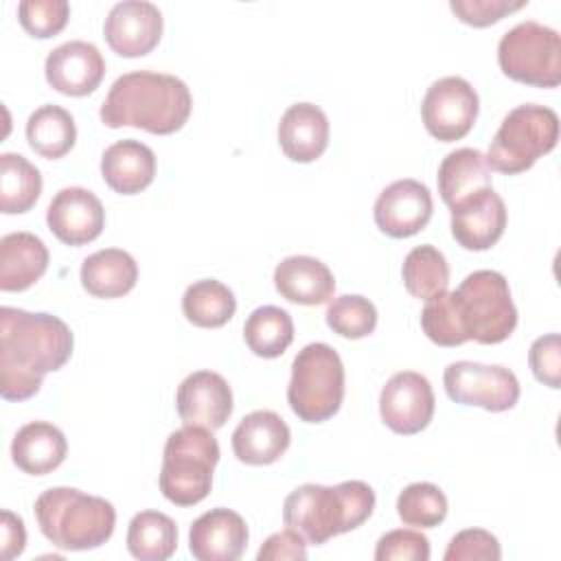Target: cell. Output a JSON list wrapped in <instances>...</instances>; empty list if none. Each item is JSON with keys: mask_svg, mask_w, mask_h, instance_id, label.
I'll return each mask as SVG.
<instances>
[{"mask_svg": "<svg viewBox=\"0 0 561 561\" xmlns=\"http://www.w3.org/2000/svg\"><path fill=\"white\" fill-rule=\"evenodd\" d=\"M138 280L136 259L121 248H105L83 259L81 285L94 298H121Z\"/></svg>", "mask_w": 561, "mask_h": 561, "instance_id": "cell-27", "label": "cell"}, {"mask_svg": "<svg viewBox=\"0 0 561 561\" xmlns=\"http://www.w3.org/2000/svg\"><path fill=\"white\" fill-rule=\"evenodd\" d=\"M344 399V364L324 342H311L291 362L287 403L305 423L331 419Z\"/></svg>", "mask_w": 561, "mask_h": 561, "instance_id": "cell-6", "label": "cell"}, {"mask_svg": "<svg viewBox=\"0 0 561 561\" xmlns=\"http://www.w3.org/2000/svg\"><path fill=\"white\" fill-rule=\"evenodd\" d=\"M447 497L432 482H412L397 497V515L405 526L434 528L447 517Z\"/></svg>", "mask_w": 561, "mask_h": 561, "instance_id": "cell-34", "label": "cell"}, {"mask_svg": "<svg viewBox=\"0 0 561 561\" xmlns=\"http://www.w3.org/2000/svg\"><path fill=\"white\" fill-rule=\"evenodd\" d=\"M42 195V173L20 153L0 156V210L20 215L35 206Z\"/></svg>", "mask_w": 561, "mask_h": 561, "instance_id": "cell-31", "label": "cell"}, {"mask_svg": "<svg viewBox=\"0 0 561 561\" xmlns=\"http://www.w3.org/2000/svg\"><path fill=\"white\" fill-rule=\"evenodd\" d=\"M327 324L333 333L346 340H359L375 331L377 327V309L375 305L359 294H344L329 302L327 307Z\"/></svg>", "mask_w": 561, "mask_h": 561, "instance_id": "cell-36", "label": "cell"}, {"mask_svg": "<svg viewBox=\"0 0 561 561\" xmlns=\"http://www.w3.org/2000/svg\"><path fill=\"white\" fill-rule=\"evenodd\" d=\"M401 276L410 296L419 300H430L447 291L449 265L438 248L425 243L408 252V256L403 259Z\"/></svg>", "mask_w": 561, "mask_h": 561, "instance_id": "cell-33", "label": "cell"}, {"mask_svg": "<svg viewBox=\"0 0 561 561\" xmlns=\"http://www.w3.org/2000/svg\"><path fill=\"white\" fill-rule=\"evenodd\" d=\"M50 232L66 245H85L94 241L105 226L101 199L83 186H66L55 193L46 210Z\"/></svg>", "mask_w": 561, "mask_h": 561, "instance_id": "cell-15", "label": "cell"}, {"mask_svg": "<svg viewBox=\"0 0 561 561\" xmlns=\"http://www.w3.org/2000/svg\"><path fill=\"white\" fill-rule=\"evenodd\" d=\"M445 392L454 403L506 412L519 401V381L513 370L497 364L451 362L443 373Z\"/></svg>", "mask_w": 561, "mask_h": 561, "instance_id": "cell-10", "label": "cell"}, {"mask_svg": "<svg viewBox=\"0 0 561 561\" xmlns=\"http://www.w3.org/2000/svg\"><path fill=\"white\" fill-rule=\"evenodd\" d=\"M193 110L188 85L164 72L136 70L121 75L101 105L103 125L138 127L149 134H173L184 127Z\"/></svg>", "mask_w": 561, "mask_h": 561, "instance_id": "cell-2", "label": "cell"}, {"mask_svg": "<svg viewBox=\"0 0 561 561\" xmlns=\"http://www.w3.org/2000/svg\"><path fill=\"white\" fill-rule=\"evenodd\" d=\"M528 364L537 381L548 388H561V340L559 333L537 337L528 351Z\"/></svg>", "mask_w": 561, "mask_h": 561, "instance_id": "cell-41", "label": "cell"}, {"mask_svg": "<svg viewBox=\"0 0 561 561\" xmlns=\"http://www.w3.org/2000/svg\"><path fill=\"white\" fill-rule=\"evenodd\" d=\"M70 327L53 313L18 307L0 309V394L24 401L39 392L44 375L59 370L72 355Z\"/></svg>", "mask_w": 561, "mask_h": 561, "instance_id": "cell-1", "label": "cell"}, {"mask_svg": "<svg viewBox=\"0 0 561 561\" xmlns=\"http://www.w3.org/2000/svg\"><path fill=\"white\" fill-rule=\"evenodd\" d=\"M456 302L467 340L500 344L517 327V309L508 280L495 270H476L456 289Z\"/></svg>", "mask_w": 561, "mask_h": 561, "instance_id": "cell-8", "label": "cell"}, {"mask_svg": "<svg viewBox=\"0 0 561 561\" xmlns=\"http://www.w3.org/2000/svg\"><path fill=\"white\" fill-rule=\"evenodd\" d=\"M375 508V491L362 480L335 486L300 484L283 504V522L307 543L322 546L331 537L359 528Z\"/></svg>", "mask_w": 561, "mask_h": 561, "instance_id": "cell-3", "label": "cell"}, {"mask_svg": "<svg viewBox=\"0 0 561 561\" xmlns=\"http://www.w3.org/2000/svg\"><path fill=\"white\" fill-rule=\"evenodd\" d=\"M68 18L70 4L66 0H22L18 4V20L22 28L39 39L61 33Z\"/></svg>", "mask_w": 561, "mask_h": 561, "instance_id": "cell-37", "label": "cell"}, {"mask_svg": "<svg viewBox=\"0 0 561 561\" xmlns=\"http://www.w3.org/2000/svg\"><path fill=\"white\" fill-rule=\"evenodd\" d=\"M329 118L313 103H294L278 123V145L294 162H313L329 147Z\"/></svg>", "mask_w": 561, "mask_h": 561, "instance_id": "cell-21", "label": "cell"}, {"mask_svg": "<svg viewBox=\"0 0 561 561\" xmlns=\"http://www.w3.org/2000/svg\"><path fill=\"white\" fill-rule=\"evenodd\" d=\"M528 0H451L449 9L469 26L482 28L500 22L504 15L524 9Z\"/></svg>", "mask_w": 561, "mask_h": 561, "instance_id": "cell-40", "label": "cell"}, {"mask_svg": "<svg viewBox=\"0 0 561 561\" xmlns=\"http://www.w3.org/2000/svg\"><path fill=\"white\" fill-rule=\"evenodd\" d=\"M436 399L425 375L414 370L394 373L379 394L381 421L397 434L412 436L425 430L434 416Z\"/></svg>", "mask_w": 561, "mask_h": 561, "instance_id": "cell-12", "label": "cell"}, {"mask_svg": "<svg viewBox=\"0 0 561 561\" xmlns=\"http://www.w3.org/2000/svg\"><path fill=\"white\" fill-rule=\"evenodd\" d=\"M186 320L202 329L224 327L237 311V298L228 285L217 278H202L186 287L182 296Z\"/></svg>", "mask_w": 561, "mask_h": 561, "instance_id": "cell-30", "label": "cell"}, {"mask_svg": "<svg viewBox=\"0 0 561 561\" xmlns=\"http://www.w3.org/2000/svg\"><path fill=\"white\" fill-rule=\"evenodd\" d=\"M101 175L112 191L136 195L153 182L156 153L140 140H118L103 151Z\"/></svg>", "mask_w": 561, "mask_h": 561, "instance_id": "cell-23", "label": "cell"}, {"mask_svg": "<svg viewBox=\"0 0 561 561\" xmlns=\"http://www.w3.org/2000/svg\"><path fill=\"white\" fill-rule=\"evenodd\" d=\"M559 140V116L554 110L537 103L513 107L495 131L486 164L504 175L528 171L537 158L550 153Z\"/></svg>", "mask_w": 561, "mask_h": 561, "instance_id": "cell-7", "label": "cell"}, {"mask_svg": "<svg viewBox=\"0 0 561 561\" xmlns=\"http://www.w3.org/2000/svg\"><path fill=\"white\" fill-rule=\"evenodd\" d=\"M421 329L438 346H460L469 342L460 322L456 291H443L425 302L421 311Z\"/></svg>", "mask_w": 561, "mask_h": 561, "instance_id": "cell-35", "label": "cell"}, {"mask_svg": "<svg viewBox=\"0 0 561 561\" xmlns=\"http://www.w3.org/2000/svg\"><path fill=\"white\" fill-rule=\"evenodd\" d=\"M502 548L495 535L484 528H467L451 537L443 554L445 561H497Z\"/></svg>", "mask_w": 561, "mask_h": 561, "instance_id": "cell-39", "label": "cell"}, {"mask_svg": "<svg viewBox=\"0 0 561 561\" xmlns=\"http://www.w3.org/2000/svg\"><path fill=\"white\" fill-rule=\"evenodd\" d=\"M480 112V99L473 85L462 77H443L434 81L421 103L423 125L440 142L465 138Z\"/></svg>", "mask_w": 561, "mask_h": 561, "instance_id": "cell-11", "label": "cell"}, {"mask_svg": "<svg viewBox=\"0 0 561 561\" xmlns=\"http://www.w3.org/2000/svg\"><path fill=\"white\" fill-rule=\"evenodd\" d=\"M68 454L64 432L48 421H31L22 425L11 443V460L28 476H46L55 471Z\"/></svg>", "mask_w": 561, "mask_h": 561, "instance_id": "cell-25", "label": "cell"}, {"mask_svg": "<svg viewBox=\"0 0 561 561\" xmlns=\"http://www.w3.org/2000/svg\"><path fill=\"white\" fill-rule=\"evenodd\" d=\"M175 408L184 425L219 430L232 414V390L213 370H195L178 386Z\"/></svg>", "mask_w": 561, "mask_h": 561, "instance_id": "cell-17", "label": "cell"}, {"mask_svg": "<svg viewBox=\"0 0 561 561\" xmlns=\"http://www.w3.org/2000/svg\"><path fill=\"white\" fill-rule=\"evenodd\" d=\"M164 20L153 2L123 0L114 4L103 24V37L121 57L149 55L162 37Z\"/></svg>", "mask_w": 561, "mask_h": 561, "instance_id": "cell-13", "label": "cell"}, {"mask_svg": "<svg viewBox=\"0 0 561 561\" xmlns=\"http://www.w3.org/2000/svg\"><path fill=\"white\" fill-rule=\"evenodd\" d=\"M178 548V526L160 511H140L127 528V550L140 561H164Z\"/></svg>", "mask_w": 561, "mask_h": 561, "instance_id": "cell-29", "label": "cell"}, {"mask_svg": "<svg viewBox=\"0 0 561 561\" xmlns=\"http://www.w3.org/2000/svg\"><path fill=\"white\" fill-rule=\"evenodd\" d=\"M245 519L230 508H210L188 530V550L197 561H237L248 546Z\"/></svg>", "mask_w": 561, "mask_h": 561, "instance_id": "cell-19", "label": "cell"}, {"mask_svg": "<svg viewBox=\"0 0 561 561\" xmlns=\"http://www.w3.org/2000/svg\"><path fill=\"white\" fill-rule=\"evenodd\" d=\"M219 443L213 430L184 425L169 434L162 454L160 491L175 506L199 504L213 486V469L219 462Z\"/></svg>", "mask_w": 561, "mask_h": 561, "instance_id": "cell-5", "label": "cell"}, {"mask_svg": "<svg viewBox=\"0 0 561 561\" xmlns=\"http://www.w3.org/2000/svg\"><path fill=\"white\" fill-rule=\"evenodd\" d=\"M434 202L430 188L412 178L397 180L388 184L373 208L377 228L392 237V239H405L416 234L427 226L432 219Z\"/></svg>", "mask_w": 561, "mask_h": 561, "instance_id": "cell-14", "label": "cell"}, {"mask_svg": "<svg viewBox=\"0 0 561 561\" xmlns=\"http://www.w3.org/2000/svg\"><path fill=\"white\" fill-rule=\"evenodd\" d=\"M26 140L35 153L46 160L64 158L77 140L75 118L68 110L46 103L26 121Z\"/></svg>", "mask_w": 561, "mask_h": 561, "instance_id": "cell-28", "label": "cell"}, {"mask_svg": "<svg viewBox=\"0 0 561 561\" xmlns=\"http://www.w3.org/2000/svg\"><path fill=\"white\" fill-rule=\"evenodd\" d=\"M497 64L513 81L557 88L561 83V37L535 20L519 22L500 37Z\"/></svg>", "mask_w": 561, "mask_h": 561, "instance_id": "cell-9", "label": "cell"}, {"mask_svg": "<svg viewBox=\"0 0 561 561\" xmlns=\"http://www.w3.org/2000/svg\"><path fill=\"white\" fill-rule=\"evenodd\" d=\"M44 75L48 85L57 92L66 96H85L101 85L105 59L94 44L70 39L48 53Z\"/></svg>", "mask_w": 561, "mask_h": 561, "instance_id": "cell-16", "label": "cell"}, {"mask_svg": "<svg viewBox=\"0 0 561 561\" xmlns=\"http://www.w3.org/2000/svg\"><path fill=\"white\" fill-rule=\"evenodd\" d=\"M243 340L259 357H280L294 340L291 316L274 305L256 307L243 324Z\"/></svg>", "mask_w": 561, "mask_h": 561, "instance_id": "cell-32", "label": "cell"}, {"mask_svg": "<svg viewBox=\"0 0 561 561\" xmlns=\"http://www.w3.org/2000/svg\"><path fill=\"white\" fill-rule=\"evenodd\" d=\"M504 228L506 206L493 186L482 188L451 208V234L465 250H489L500 241Z\"/></svg>", "mask_w": 561, "mask_h": 561, "instance_id": "cell-18", "label": "cell"}, {"mask_svg": "<svg viewBox=\"0 0 561 561\" xmlns=\"http://www.w3.org/2000/svg\"><path fill=\"white\" fill-rule=\"evenodd\" d=\"M377 561H427L430 539L421 530L397 528L379 537L375 548Z\"/></svg>", "mask_w": 561, "mask_h": 561, "instance_id": "cell-38", "label": "cell"}, {"mask_svg": "<svg viewBox=\"0 0 561 561\" xmlns=\"http://www.w3.org/2000/svg\"><path fill=\"white\" fill-rule=\"evenodd\" d=\"M274 287L285 300L313 307L333 296L335 278L320 259L294 254L274 267Z\"/></svg>", "mask_w": 561, "mask_h": 561, "instance_id": "cell-22", "label": "cell"}, {"mask_svg": "<svg viewBox=\"0 0 561 561\" xmlns=\"http://www.w3.org/2000/svg\"><path fill=\"white\" fill-rule=\"evenodd\" d=\"M256 559L259 561H285V559H291V561H302L307 559V541L291 528H285L280 533H274L270 535L263 546L259 548L256 552Z\"/></svg>", "mask_w": 561, "mask_h": 561, "instance_id": "cell-42", "label": "cell"}, {"mask_svg": "<svg viewBox=\"0 0 561 561\" xmlns=\"http://www.w3.org/2000/svg\"><path fill=\"white\" fill-rule=\"evenodd\" d=\"M491 167L480 149L460 147L449 151L438 167V193L449 210L482 188L491 186Z\"/></svg>", "mask_w": 561, "mask_h": 561, "instance_id": "cell-26", "label": "cell"}, {"mask_svg": "<svg viewBox=\"0 0 561 561\" xmlns=\"http://www.w3.org/2000/svg\"><path fill=\"white\" fill-rule=\"evenodd\" d=\"M35 519L53 546L92 550L112 537L116 511L105 497L72 486H53L35 500Z\"/></svg>", "mask_w": 561, "mask_h": 561, "instance_id": "cell-4", "label": "cell"}, {"mask_svg": "<svg viewBox=\"0 0 561 561\" xmlns=\"http://www.w3.org/2000/svg\"><path fill=\"white\" fill-rule=\"evenodd\" d=\"M289 443V425L272 410H254L245 414L232 432L234 456L252 467L276 462L287 451Z\"/></svg>", "mask_w": 561, "mask_h": 561, "instance_id": "cell-20", "label": "cell"}, {"mask_svg": "<svg viewBox=\"0 0 561 561\" xmlns=\"http://www.w3.org/2000/svg\"><path fill=\"white\" fill-rule=\"evenodd\" d=\"M26 546V530L24 522L11 513L2 511V522H0V554L4 561H11L24 552Z\"/></svg>", "mask_w": 561, "mask_h": 561, "instance_id": "cell-43", "label": "cell"}, {"mask_svg": "<svg viewBox=\"0 0 561 561\" xmlns=\"http://www.w3.org/2000/svg\"><path fill=\"white\" fill-rule=\"evenodd\" d=\"M48 267V248L33 232H9L0 239V289L24 291Z\"/></svg>", "mask_w": 561, "mask_h": 561, "instance_id": "cell-24", "label": "cell"}]
</instances>
